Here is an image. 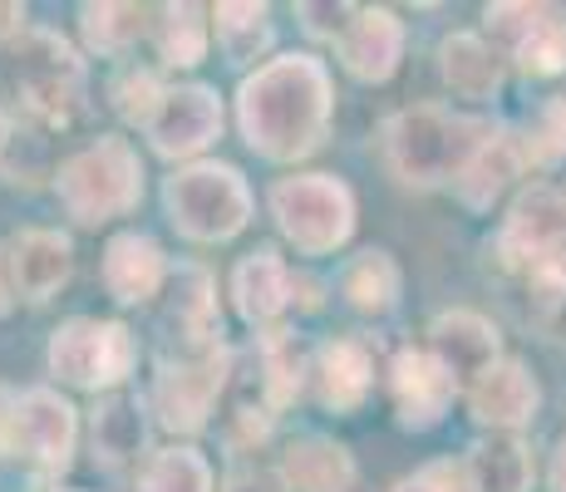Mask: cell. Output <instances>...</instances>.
Instances as JSON below:
<instances>
[{
    "instance_id": "12",
    "label": "cell",
    "mask_w": 566,
    "mask_h": 492,
    "mask_svg": "<svg viewBox=\"0 0 566 492\" xmlns=\"http://www.w3.org/2000/svg\"><path fill=\"white\" fill-rule=\"evenodd\" d=\"M144 134L158 158H192V153L222 138V98L212 84H168Z\"/></svg>"
},
{
    "instance_id": "24",
    "label": "cell",
    "mask_w": 566,
    "mask_h": 492,
    "mask_svg": "<svg viewBox=\"0 0 566 492\" xmlns=\"http://www.w3.org/2000/svg\"><path fill=\"white\" fill-rule=\"evenodd\" d=\"M281 478L291 483V492H350L355 458L345 443L306 433V439L286 443V453H281Z\"/></svg>"
},
{
    "instance_id": "1",
    "label": "cell",
    "mask_w": 566,
    "mask_h": 492,
    "mask_svg": "<svg viewBox=\"0 0 566 492\" xmlns=\"http://www.w3.org/2000/svg\"><path fill=\"white\" fill-rule=\"evenodd\" d=\"M335 118V84L325 60L291 50L252 70L237 90L242 144L266 163H301L321 153Z\"/></svg>"
},
{
    "instance_id": "39",
    "label": "cell",
    "mask_w": 566,
    "mask_h": 492,
    "mask_svg": "<svg viewBox=\"0 0 566 492\" xmlns=\"http://www.w3.org/2000/svg\"><path fill=\"white\" fill-rule=\"evenodd\" d=\"M547 483H552V492H566V439H557V448H552Z\"/></svg>"
},
{
    "instance_id": "29",
    "label": "cell",
    "mask_w": 566,
    "mask_h": 492,
    "mask_svg": "<svg viewBox=\"0 0 566 492\" xmlns=\"http://www.w3.org/2000/svg\"><path fill=\"white\" fill-rule=\"evenodd\" d=\"M154 50L168 70H192L207 60V35H212V10L202 6H158L154 10Z\"/></svg>"
},
{
    "instance_id": "31",
    "label": "cell",
    "mask_w": 566,
    "mask_h": 492,
    "mask_svg": "<svg viewBox=\"0 0 566 492\" xmlns=\"http://www.w3.org/2000/svg\"><path fill=\"white\" fill-rule=\"evenodd\" d=\"M138 492H212V468L192 443H172L144 463Z\"/></svg>"
},
{
    "instance_id": "15",
    "label": "cell",
    "mask_w": 566,
    "mask_h": 492,
    "mask_svg": "<svg viewBox=\"0 0 566 492\" xmlns=\"http://www.w3.org/2000/svg\"><path fill=\"white\" fill-rule=\"evenodd\" d=\"M335 60H340V70L360 84L395 80L399 60H405V20L385 6L355 10L350 30L335 40Z\"/></svg>"
},
{
    "instance_id": "21",
    "label": "cell",
    "mask_w": 566,
    "mask_h": 492,
    "mask_svg": "<svg viewBox=\"0 0 566 492\" xmlns=\"http://www.w3.org/2000/svg\"><path fill=\"white\" fill-rule=\"evenodd\" d=\"M439 74L449 84V94L468 98V104H493L503 94V54L488 45L473 30H453L439 45Z\"/></svg>"
},
{
    "instance_id": "7",
    "label": "cell",
    "mask_w": 566,
    "mask_h": 492,
    "mask_svg": "<svg viewBox=\"0 0 566 492\" xmlns=\"http://www.w3.org/2000/svg\"><path fill=\"white\" fill-rule=\"evenodd\" d=\"M10 74H15V94L25 114L40 118L45 128H64L80 118L90 70H84V54L60 30H25L15 40Z\"/></svg>"
},
{
    "instance_id": "6",
    "label": "cell",
    "mask_w": 566,
    "mask_h": 492,
    "mask_svg": "<svg viewBox=\"0 0 566 492\" xmlns=\"http://www.w3.org/2000/svg\"><path fill=\"white\" fill-rule=\"evenodd\" d=\"M271 217L301 257H335L355 237V192L331 172H291L271 182Z\"/></svg>"
},
{
    "instance_id": "23",
    "label": "cell",
    "mask_w": 566,
    "mask_h": 492,
    "mask_svg": "<svg viewBox=\"0 0 566 492\" xmlns=\"http://www.w3.org/2000/svg\"><path fill=\"white\" fill-rule=\"evenodd\" d=\"M148 404L138 394H104L90 414V439H94V458L108 468H124V463H138V453L148 448Z\"/></svg>"
},
{
    "instance_id": "10",
    "label": "cell",
    "mask_w": 566,
    "mask_h": 492,
    "mask_svg": "<svg viewBox=\"0 0 566 492\" xmlns=\"http://www.w3.org/2000/svg\"><path fill=\"white\" fill-rule=\"evenodd\" d=\"M74 439H80V419L70 399H60L54 389H25L10 399L0 453H15L45 478H60L74 458Z\"/></svg>"
},
{
    "instance_id": "4",
    "label": "cell",
    "mask_w": 566,
    "mask_h": 492,
    "mask_svg": "<svg viewBox=\"0 0 566 492\" xmlns=\"http://www.w3.org/2000/svg\"><path fill=\"white\" fill-rule=\"evenodd\" d=\"M54 197L80 227H104L144 202V158L124 134H104L54 168Z\"/></svg>"
},
{
    "instance_id": "8",
    "label": "cell",
    "mask_w": 566,
    "mask_h": 492,
    "mask_svg": "<svg viewBox=\"0 0 566 492\" xmlns=\"http://www.w3.org/2000/svg\"><path fill=\"white\" fill-rule=\"evenodd\" d=\"M50 375L70 389L114 394L138 365V335L124 321L74 315L50 335Z\"/></svg>"
},
{
    "instance_id": "22",
    "label": "cell",
    "mask_w": 566,
    "mask_h": 492,
    "mask_svg": "<svg viewBox=\"0 0 566 492\" xmlns=\"http://www.w3.org/2000/svg\"><path fill=\"white\" fill-rule=\"evenodd\" d=\"M291 291H296V281H291L276 247H256L232 271V301L247 325H271L291 305Z\"/></svg>"
},
{
    "instance_id": "3",
    "label": "cell",
    "mask_w": 566,
    "mask_h": 492,
    "mask_svg": "<svg viewBox=\"0 0 566 492\" xmlns=\"http://www.w3.org/2000/svg\"><path fill=\"white\" fill-rule=\"evenodd\" d=\"M488 257L497 261V271L527 286L537 315L566 305V192L547 182L517 192L503 232L488 242Z\"/></svg>"
},
{
    "instance_id": "19",
    "label": "cell",
    "mask_w": 566,
    "mask_h": 492,
    "mask_svg": "<svg viewBox=\"0 0 566 492\" xmlns=\"http://www.w3.org/2000/svg\"><path fill=\"white\" fill-rule=\"evenodd\" d=\"M311 385H315V404L325 414H350L365 409V399L375 394V355L365 341H325L311 359Z\"/></svg>"
},
{
    "instance_id": "20",
    "label": "cell",
    "mask_w": 566,
    "mask_h": 492,
    "mask_svg": "<svg viewBox=\"0 0 566 492\" xmlns=\"http://www.w3.org/2000/svg\"><path fill=\"white\" fill-rule=\"evenodd\" d=\"M99 276L118 305H148L168 286V257L148 232H114L104 247Z\"/></svg>"
},
{
    "instance_id": "14",
    "label": "cell",
    "mask_w": 566,
    "mask_h": 492,
    "mask_svg": "<svg viewBox=\"0 0 566 492\" xmlns=\"http://www.w3.org/2000/svg\"><path fill=\"white\" fill-rule=\"evenodd\" d=\"M463 399H468V409H473V419L483 423V429L522 433L542 409V385L532 379V369L522 365V359L503 355L493 369H483V375L463 389Z\"/></svg>"
},
{
    "instance_id": "32",
    "label": "cell",
    "mask_w": 566,
    "mask_h": 492,
    "mask_svg": "<svg viewBox=\"0 0 566 492\" xmlns=\"http://www.w3.org/2000/svg\"><path fill=\"white\" fill-rule=\"evenodd\" d=\"M163 90H168V84H163L148 64H124V70L108 80V104H114V114L124 118V124L148 128V118H154Z\"/></svg>"
},
{
    "instance_id": "34",
    "label": "cell",
    "mask_w": 566,
    "mask_h": 492,
    "mask_svg": "<svg viewBox=\"0 0 566 492\" xmlns=\"http://www.w3.org/2000/svg\"><path fill=\"white\" fill-rule=\"evenodd\" d=\"M395 492H473L468 488V473L463 463H423L413 478H405V483H395Z\"/></svg>"
},
{
    "instance_id": "33",
    "label": "cell",
    "mask_w": 566,
    "mask_h": 492,
    "mask_svg": "<svg viewBox=\"0 0 566 492\" xmlns=\"http://www.w3.org/2000/svg\"><path fill=\"white\" fill-rule=\"evenodd\" d=\"M522 163H537V168H552V163L566 158V94L547 98L532 118L527 138H522Z\"/></svg>"
},
{
    "instance_id": "38",
    "label": "cell",
    "mask_w": 566,
    "mask_h": 492,
    "mask_svg": "<svg viewBox=\"0 0 566 492\" xmlns=\"http://www.w3.org/2000/svg\"><path fill=\"white\" fill-rule=\"evenodd\" d=\"M15 311V286H10V257H6V247H0V321Z\"/></svg>"
},
{
    "instance_id": "40",
    "label": "cell",
    "mask_w": 566,
    "mask_h": 492,
    "mask_svg": "<svg viewBox=\"0 0 566 492\" xmlns=\"http://www.w3.org/2000/svg\"><path fill=\"white\" fill-rule=\"evenodd\" d=\"M10 134H15V124H10V114L0 108V158H6V148H10Z\"/></svg>"
},
{
    "instance_id": "37",
    "label": "cell",
    "mask_w": 566,
    "mask_h": 492,
    "mask_svg": "<svg viewBox=\"0 0 566 492\" xmlns=\"http://www.w3.org/2000/svg\"><path fill=\"white\" fill-rule=\"evenodd\" d=\"M25 35V6H0V40Z\"/></svg>"
},
{
    "instance_id": "9",
    "label": "cell",
    "mask_w": 566,
    "mask_h": 492,
    "mask_svg": "<svg viewBox=\"0 0 566 492\" xmlns=\"http://www.w3.org/2000/svg\"><path fill=\"white\" fill-rule=\"evenodd\" d=\"M227 375H232V349H192V355L163 359L154 379V414L168 433H202L207 414H212L217 394H222Z\"/></svg>"
},
{
    "instance_id": "27",
    "label": "cell",
    "mask_w": 566,
    "mask_h": 492,
    "mask_svg": "<svg viewBox=\"0 0 566 492\" xmlns=\"http://www.w3.org/2000/svg\"><path fill=\"white\" fill-rule=\"evenodd\" d=\"M399 291H405V276H399L395 257L385 247H365L355 251L340 266V295L365 315H385L399 305Z\"/></svg>"
},
{
    "instance_id": "25",
    "label": "cell",
    "mask_w": 566,
    "mask_h": 492,
    "mask_svg": "<svg viewBox=\"0 0 566 492\" xmlns=\"http://www.w3.org/2000/svg\"><path fill=\"white\" fill-rule=\"evenodd\" d=\"M463 473L473 492H527L537 468L522 433H483L463 458Z\"/></svg>"
},
{
    "instance_id": "28",
    "label": "cell",
    "mask_w": 566,
    "mask_h": 492,
    "mask_svg": "<svg viewBox=\"0 0 566 492\" xmlns=\"http://www.w3.org/2000/svg\"><path fill=\"white\" fill-rule=\"evenodd\" d=\"M212 35L217 50H222L227 64H256L261 54L271 50L276 40V25H271V10L266 6H242V0H222L212 6Z\"/></svg>"
},
{
    "instance_id": "11",
    "label": "cell",
    "mask_w": 566,
    "mask_h": 492,
    "mask_svg": "<svg viewBox=\"0 0 566 492\" xmlns=\"http://www.w3.org/2000/svg\"><path fill=\"white\" fill-rule=\"evenodd\" d=\"M488 35L493 50L507 54L527 80H557L566 74V15L552 6H488Z\"/></svg>"
},
{
    "instance_id": "16",
    "label": "cell",
    "mask_w": 566,
    "mask_h": 492,
    "mask_svg": "<svg viewBox=\"0 0 566 492\" xmlns=\"http://www.w3.org/2000/svg\"><path fill=\"white\" fill-rule=\"evenodd\" d=\"M429 349L433 359H439L443 369H449L453 379H459V389L473 385L483 369H493L497 359H503V335H497V325L488 321V315L478 311H443L433 315L429 325Z\"/></svg>"
},
{
    "instance_id": "26",
    "label": "cell",
    "mask_w": 566,
    "mask_h": 492,
    "mask_svg": "<svg viewBox=\"0 0 566 492\" xmlns=\"http://www.w3.org/2000/svg\"><path fill=\"white\" fill-rule=\"evenodd\" d=\"M517 168H522V148L507 134H493L483 148L473 153V163L459 172V182H453V197H459L468 212H493L497 197L513 188Z\"/></svg>"
},
{
    "instance_id": "36",
    "label": "cell",
    "mask_w": 566,
    "mask_h": 492,
    "mask_svg": "<svg viewBox=\"0 0 566 492\" xmlns=\"http://www.w3.org/2000/svg\"><path fill=\"white\" fill-rule=\"evenodd\" d=\"M222 492H291V483L281 478V468H237Z\"/></svg>"
},
{
    "instance_id": "5",
    "label": "cell",
    "mask_w": 566,
    "mask_h": 492,
    "mask_svg": "<svg viewBox=\"0 0 566 492\" xmlns=\"http://www.w3.org/2000/svg\"><path fill=\"white\" fill-rule=\"evenodd\" d=\"M163 212H168L178 237H188L198 247H217L247 232L256 202L242 168H232V163H188L163 182Z\"/></svg>"
},
{
    "instance_id": "18",
    "label": "cell",
    "mask_w": 566,
    "mask_h": 492,
    "mask_svg": "<svg viewBox=\"0 0 566 492\" xmlns=\"http://www.w3.org/2000/svg\"><path fill=\"white\" fill-rule=\"evenodd\" d=\"M158 331L178 355L217 345V286L202 266H178L168 271V301L158 311Z\"/></svg>"
},
{
    "instance_id": "30",
    "label": "cell",
    "mask_w": 566,
    "mask_h": 492,
    "mask_svg": "<svg viewBox=\"0 0 566 492\" xmlns=\"http://www.w3.org/2000/svg\"><path fill=\"white\" fill-rule=\"evenodd\" d=\"M80 30H84V45L108 60V54H124L128 45H138L154 30V20H148L144 6H114V0H104V6H80Z\"/></svg>"
},
{
    "instance_id": "35",
    "label": "cell",
    "mask_w": 566,
    "mask_h": 492,
    "mask_svg": "<svg viewBox=\"0 0 566 492\" xmlns=\"http://www.w3.org/2000/svg\"><path fill=\"white\" fill-rule=\"evenodd\" d=\"M296 15H301V30L315 40H340L345 30H350V20H355V6H296Z\"/></svg>"
},
{
    "instance_id": "2",
    "label": "cell",
    "mask_w": 566,
    "mask_h": 492,
    "mask_svg": "<svg viewBox=\"0 0 566 492\" xmlns=\"http://www.w3.org/2000/svg\"><path fill=\"white\" fill-rule=\"evenodd\" d=\"M497 128L473 114H453L443 104H409L385 118L379 128V158L399 188L433 192L453 188L459 172L473 163V153L493 138Z\"/></svg>"
},
{
    "instance_id": "13",
    "label": "cell",
    "mask_w": 566,
    "mask_h": 492,
    "mask_svg": "<svg viewBox=\"0 0 566 492\" xmlns=\"http://www.w3.org/2000/svg\"><path fill=\"white\" fill-rule=\"evenodd\" d=\"M389 394H395L399 429L429 433V429H439V423H443L453 394H463V389H459V379H453L449 369L429 355V349H413L409 345V349H399L395 365H389Z\"/></svg>"
},
{
    "instance_id": "17",
    "label": "cell",
    "mask_w": 566,
    "mask_h": 492,
    "mask_svg": "<svg viewBox=\"0 0 566 492\" xmlns=\"http://www.w3.org/2000/svg\"><path fill=\"white\" fill-rule=\"evenodd\" d=\"M6 257H10L15 301H30V305L54 301L64 281L74 276V242L64 232H54V227H25V232H15Z\"/></svg>"
},
{
    "instance_id": "41",
    "label": "cell",
    "mask_w": 566,
    "mask_h": 492,
    "mask_svg": "<svg viewBox=\"0 0 566 492\" xmlns=\"http://www.w3.org/2000/svg\"><path fill=\"white\" fill-rule=\"evenodd\" d=\"M6 414H10V394L0 389V439H6Z\"/></svg>"
}]
</instances>
